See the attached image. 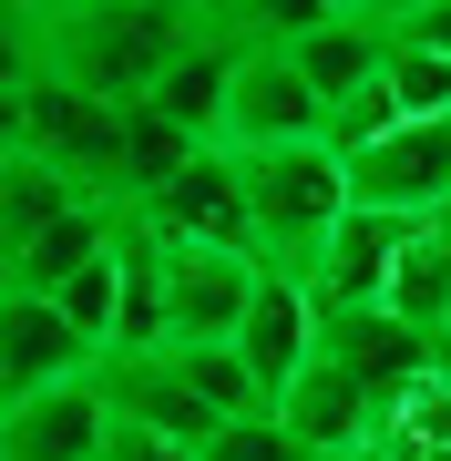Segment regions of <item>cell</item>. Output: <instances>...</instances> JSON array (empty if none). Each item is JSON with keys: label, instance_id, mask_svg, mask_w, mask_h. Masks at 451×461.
Listing matches in <instances>:
<instances>
[{"label": "cell", "instance_id": "f546056e", "mask_svg": "<svg viewBox=\"0 0 451 461\" xmlns=\"http://www.w3.org/2000/svg\"><path fill=\"white\" fill-rule=\"evenodd\" d=\"M338 11H359V0H338Z\"/></svg>", "mask_w": 451, "mask_h": 461}, {"label": "cell", "instance_id": "5b68a950", "mask_svg": "<svg viewBox=\"0 0 451 461\" xmlns=\"http://www.w3.org/2000/svg\"><path fill=\"white\" fill-rule=\"evenodd\" d=\"M318 359L329 369H349L369 400H390V411H410L420 390L441 379V359H451V339H431V329H410L401 308H359V318H318Z\"/></svg>", "mask_w": 451, "mask_h": 461}, {"label": "cell", "instance_id": "ba28073f", "mask_svg": "<svg viewBox=\"0 0 451 461\" xmlns=\"http://www.w3.org/2000/svg\"><path fill=\"white\" fill-rule=\"evenodd\" d=\"M154 236H175V247H236V257H257V215H247V165H236L226 144H205L195 165H185L154 205H134ZM267 267V257H257Z\"/></svg>", "mask_w": 451, "mask_h": 461}, {"label": "cell", "instance_id": "7402d4cb", "mask_svg": "<svg viewBox=\"0 0 451 461\" xmlns=\"http://www.w3.org/2000/svg\"><path fill=\"white\" fill-rule=\"evenodd\" d=\"M329 21H338V0H257V41H287V51L308 32H329Z\"/></svg>", "mask_w": 451, "mask_h": 461}, {"label": "cell", "instance_id": "8fae6325", "mask_svg": "<svg viewBox=\"0 0 451 461\" xmlns=\"http://www.w3.org/2000/svg\"><path fill=\"white\" fill-rule=\"evenodd\" d=\"M93 379H103V400H113V420L165 430V441H185V451H205V441L226 430V420L195 400V379L175 369V348H113V359H103Z\"/></svg>", "mask_w": 451, "mask_h": 461}, {"label": "cell", "instance_id": "484cf974", "mask_svg": "<svg viewBox=\"0 0 451 461\" xmlns=\"http://www.w3.org/2000/svg\"><path fill=\"white\" fill-rule=\"evenodd\" d=\"M420 11H431V0H359V21H380V32H410Z\"/></svg>", "mask_w": 451, "mask_h": 461}, {"label": "cell", "instance_id": "d6986e66", "mask_svg": "<svg viewBox=\"0 0 451 461\" xmlns=\"http://www.w3.org/2000/svg\"><path fill=\"white\" fill-rule=\"evenodd\" d=\"M390 308H401L410 329H431V339H451V215H431V226L410 236L401 277H390Z\"/></svg>", "mask_w": 451, "mask_h": 461}, {"label": "cell", "instance_id": "7c38bea8", "mask_svg": "<svg viewBox=\"0 0 451 461\" xmlns=\"http://www.w3.org/2000/svg\"><path fill=\"white\" fill-rule=\"evenodd\" d=\"M93 339L72 329L51 297H11L0 287V390L11 400H41V390H72V379H93Z\"/></svg>", "mask_w": 451, "mask_h": 461}, {"label": "cell", "instance_id": "603a6c76", "mask_svg": "<svg viewBox=\"0 0 451 461\" xmlns=\"http://www.w3.org/2000/svg\"><path fill=\"white\" fill-rule=\"evenodd\" d=\"M195 41H257V0H175Z\"/></svg>", "mask_w": 451, "mask_h": 461}, {"label": "cell", "instance_id": "9c48e42d", "mask_svg": "<svg viewBox=\"0 0 451 461\" xmlns=\"http://www.w3.org/2000/svg\"><path fill=\"white\" fill-rule=\"evenodd\" d=\"M277 420L308 441V461H359V451H390V441H401V411H390V400H369L359 379L329 369V359H318L298 390L277 400Z\"/></svg>", "mask_w": 451, "mask_h": 461}, {"label": "cell", "instance_id": "4316f807", "mask_svg": "<svg viewBox=\"0 0 451 461\" xmlns=\"http://www.w3.org/2000/svg\"><path fill=\"white\" fill-rule=\"evenodd\" d=\"M11 11H103V0H11Z\"/></svg>", "mask_w": 451, "mask_h": 461}, {"label": "cell", "instance_id": "3957f363", "mask_svg": "<svg viewBox=\"0 0 451 461\" xmlns=\"http://www.w3.org/2000/svg\"><path fill=\"white\" fill-rule=\"evenodd\" d=\"M123 113H134V103H93L72 83L11 72V154L51 165L62 185H83L93 205H123Z\"/></svg>", "mask_w": 451, "mask_h": 461}, {"label": "cell", "instance_id": "e0dca14e", "mask_svg": "<svg viewBox=\"0 0 451 461\" xmlns=\"http://www.w3.org/2000/svg\"><path fill=\"white\" fill-rule=\"evenodd\" d=\"M298 72L329 93V113H349L359 93H380V83H390V32H380V21H359V11H338L329 32H308V41H298Z\"/></svg>", "mask_w": 451, "mask_h": 461}, {"label": "cell", "instance_id": "52a82bcc", "mask_svg": "<svg viewBox=\"0 0 451 461\" xmlns=\"http://www.w3.org/2000/svg\"><path fill=\"white\" fill-rule=\"evenodd\" d=\"M349 195L380 205V215H410V226L451 215V113L390 123L380 144H359V154H349Z\"/></svg>", "mask_w": 451, "mask_h": 461}, {"label": "cell", "instance_id": "f1b7e54d", "mask_svg": "<svg viewBox=\"0 0 451 461\" xmlns=\"http://www.w3.org/2000/svg\"><path fill=\"white\" fill-rule=\"evenodd\" d=\"M441 390H451V359H441Z\"/></svg>", "mask_w": 451, "mask_h": 461}, {"label": "cell", "instance_id": "ffe728a7", "mask_svg": "<svg viewBox=\"0 0 451 461\" xmlns=\"http://www.w3.org/2000/svg\"><path fill=\"white\" fill-rule=\"evenodd\" d=\"M51 308H62L72 329L93 339V359H113V348H123V236H113V257H93L83 277L51 297Z\"/></svg>", "mask_w": 451, "mask_h": 461}, {"label": "cell", "instance_id": "83f0119b", "mask_svg": "<svg viewBox=\"0 0 451 461\" xmlns=\"http://www.w3.org/2000/svg\"><path fill=\"white\" fill-rule=\"evenodd\" d=\"M359 461H401V451H359Z\"/></svg>", "mask_w": 451, "mask_h": 461}, {"label": "cell", "instance_id": "cb8c5ba5", "mask_svg": "<svg viewBox=\"0 0 451 461\" xmlns=\"http://www.w3.org/2000/svg\"><path fill=\"white\" fill-rule=\"evenodd\" d=\"M103 461H205V451L165 441V430H134V420H113V441H103Z\"/></svg>", "mask_w": 451, "mask_h": 461}, {"label": "cell", "instance_id": "44dd1931", "mask_svg": "<svg viewBox=\"0 0 451 461\" xmlns=\"http://www.w3.org/2000/svg\"><path fill=\"white\" fill-rule=\"evenodd\" d=\"M205 461H308V441L277 411H257V420H226L216 441H205Z\"/></svg>", "mask_w": 451, "mask_h": 461}, {"label": "cell", "instance_id": "5bb4252c", "mask_svg": "<svg viewBox=\"0 0 451 461\" xmlns=\"http://www.w3.org/2000/svg\"><path fill=\"white\" fill-rule=\"evenodd\" d=\"M103 441H113L103 379H72V390H41V400L0 411V461H103Z\"/></svg>", "mask_w": 451, "mask_h": 461}, {"label": "cell", "instance_id": "4fadbf2b", "mask_svg": "<svg viewBox=\"0 0 451 461\" xmlns=\"http://www.w3.org/2000/svg\"><path fill=\"white\" fill-rule=\"evenodd\" d=\"M236 359L257 369L267 411L318 369V297H308V277H277V267L257 277V308H247V329H236Z\"/></svg>", "mask_w": 451, "mask_h": 461}, {"label": "cell", "instance_id": "d4e9b609", "mask_svg": "<svg viewBox=\"0 0 451 461\" xmlns=\"http://www.w3.org/2000/svg\"><path fill=\"white\" fill-rule=\"evenodd\" d=\"M390 41H420V51H441V62H451V0H431V11H420L410 32H390Z\"/></svg>", "mask_w": 451, "mask_h": 461}, {"label": "cell", "instance_id": "9a60e30c", "mask_svg": "<svg viewBox=\"0 0 451 461\" xmlns=\"http://www.w3.org/2000/svg\"><path fill=\"white\" fill-rule=\"evenodd\" d=\"M113 236H123V205H72L62 226H41L32 247L0 257V287H11V297H62L93 257H113Z\"/></svg>", "mask_w": 451, "mask_h": 461}, {"label": "cell", "instance_id": "2e32d148", "mask_svg": "<svg viewBox=\"0 0 451 461\" xmlns=\"http://www.w3.org/2000/svg\"><path fill=\"white\" fill-rule=\"evenodd\" d=\"M236 62H247V41H185L175 62H165V83H154L144 103H154L175 133L216 144V133H226V93H236Z\"/></svg>", "mask_w": 451, "mask_h": 461}, {"label": "cell", "instance_id": "ac0fdd59", "mask_svg": "<svg viewBox=\"0 0 451 461\" xmlns=\"http://www.w3.org/2000/svg\"><path fill=\"white\" fill-rule=\"evenodd\" d=\"M72 205H93L83 185H62L51 165H32V154H0V257H11V247H32L41 226H62Z\"/></svg>", "mask_w": 451, "mask_h": 461}, {"label": "cell", "instance_id": "277c9868", "mask_svg": "<svg viewBox=\"0 0 451 461\" xmlns=\"http://www.w3.org/2000/svg\"><path fill=\"white\" fill-rule=\"evenodd\" d=\"M329 93L298 72V51L287 41H247V62H236V93H226V154H287V144H329Z\"/></svg>", "mask_w": 451, "mask_h": 461}, {"label": "cell", "instance_id": "7a4b0ae2", "mask_svg": "<svg viewBox=\"0 0 451 461\" xmlns=\"http://www.w3.org/2000/svg\"><path fill=\"white\" fill-rule=\"evenodd\" d=\"M247 165V215H257V257L277 277H318V257L349 226V154L338 144H287V154H236Z\"/></svg>", "mask_w": 451, "mask_h": 461}, {"label": "cell", "instance_id": "8992f818", "mask_svg": "<svg viewBox=\"0 0 451 461\" xmlns=\"http://www.w3.org/2000/svg\"><path fill=\"white\" fill-rule=\"evenodd\" d=\"M267 267L236 247H175L165 236V348H236Z\"/></svg>", "mask_w": 451, "mask_h": 461}, {"label": "cell", "instance_id": "6da1fadb", "mask_svg": "<svg viewBox=\"0 0 451 461\" xmlns=\"http://www.w3.org/2000/svg\"><path fill=\"white\" fill-rule=\"evenodd\" d=\"M195 41L175 0H103V11H11V72L72 83L93 103H144L165 62Z\"/></svg>", "mask_w": 451, "mask_h": 461}, {"label": "cell", "instance_id": "30bf717a", "mask_svg": "<svg viewBox=\"0 0 451 461\" xmlns=\"http://www.w3.org/2000/svg\"><path fill=\"white\" fill-rule=\"evenodd\" d=\"M410 215H380V205H349V226H338V247L318 257V318H359V308H390V277H401V257H410Z\"/></svg>", "mask_w": 451, "mask_h": 461}]
</instances>
